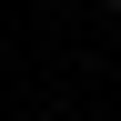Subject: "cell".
Wrapping results in <instances>:
<instances>
[{
    "label": "cell",
    "mask_w": 121,
    "mask_h": 121,
    "mask_svg": "<svg viewBox=\"0 0 121 121\" xmlns=\"http://www.w3.org/2000/svg\"><path fill=\"white\" fill-rule=\"evenodd\" d=\"M111 10H121V0H111Z\"/></svg>",
    "instance_id": "6da1fadb"
}]
</instances>
